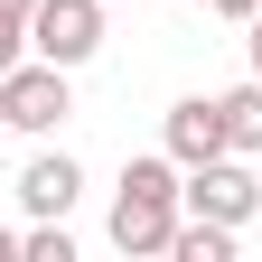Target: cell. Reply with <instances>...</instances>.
<instances>
[{
    "mask_svg": "<svg viewBox=\"0 0 262 262\" xmlns=\"http://www.w3.org/2000/svg\"><path fill=\"white\" fill-rule=\"evenodd\" d=\"M178 159L169 150H131L122 159V196H113V244L122 253H169V234H178Z\"/></svg>",
    "mask_w": 262,
    "mask_h": 262,
    "instance_id": "obj_1",
    "label": "cell"
},
{
    "mask_svg": "<svg viewBox=\"0 0 262 262\" xmlns=\"http://www.w3.org/2000/svg\"><path fill=\"white\" fill-rule=\"evenodd\" d=\"M75 113V84H66V66L47 56H19L10 75H0V131H28V141H56V122Z\"/></svg>",
    "mask_w": 262,
    "mask_h": 262,
    "instance_id": "obj_2",
    "label": "cell"
},
{
    "mask_svg": "<svg viewBox=\"0 0 262 262\" xmlns=\"http://www.w3.org/2000/svg\"><path fill=\"white\" fill-rule=\"evenodd\" d=\"M178 206H187V215H215V225L244 234V225L262 215V178L244 169V150H225V159H206V169L178 178Z\"/></svg>",
    "mask_w": 262,
    "mask_h": 262,
    "instance_id": "obj_3",
    "label": "cell"
},
{
    "mask_svg": "<svg viewBox=\"0 0 262 262\" xmlns=\"http://www.w3.org/2000/svg\"><path fill=\"white\" fill-rule=\"evenodd\" d=\"M103 47V0H38V19H28V56H47V66H75Z\"/></svg>",
    "mask_w": 262,
    "mask_h": 262,
    "instance_id": "obj_4",
    "label": "cell"
},
{
    "mask_svg": "<svg viewBox=\"0 0 262 262\" xmlns=\"http://www.w3.org/2000/svg\"><path fill=\"white\" fill-rule=\"evenodd\" d=\"M159 150H169L178 169L225 159V103H215V94H178V103H169V131H159Z\"/></svg>",
    "mask_w": 262,
    "mask_h": 262,
    "instance_id": "obj_5",
    "label": "cell"
},
{
    "mask_svg": "<svg viewBox=\"0 0 262 262\" xmlns=\"http://www.w3.org/2000/svg\"><path fill=\"white\" fill-rule=\"evenodd\" d=\"M10 187H19V206H28V215H66V206L84 196V169H75L66 150H38V159H28Z\"/></svg>",
    "mask_w": 262,
    "mask_h": 262,
    "instance_id": "obj_6",
    "label": "cell"
},
{
    "mask_svg": "<svg viewBox=\"0 0 262 262\" xmlns=\"http://www.w3.org/2000/svg\"><path fill=\"white\" fill-rule=\"evenodd\" d=\"M169 253H178V262H234V225H215V215H178Z\"/></svg>",
    "mask_w": 262,
    "mask_h": 262,
    "instance_id": "obj_7",
    "label": "cell"
},
{
    "mask_svg": "<svg viewBox=\"0 0 262 262\" xmlns=\"http://www.w3.org/2000/svg\"><path fill=\"white\" fill-rule=\"evenodd\" d=\"M215 103H225V150H262V75L253 84H234V94H215Z\"/></svg>",
    "mask_w": 262,
    "mask_h": 262,
    "instance_id": "obj_8",
    "label": "cell"
},
{
    "mask_svg": "<svg viewBox=\"0 0 262 262\" xmlns=\"http://www.w3.org/2000/svg\"><path fill=\"white\" fill-rule=\"evenodd\" d=\"M28 19H38V0H0V75L28 56Z\"/></svg>",
    "mask_w": 262,
    "mask_h": 262,
    "instance_id": "obj_9",
    "label": "cell"
},
{
    "mask_svg": "<svg viewBox=\"0 0 262 262\" xmlns=\"http://www.w3.org/2000/svg\"><path fill=\"white\" fill-rule=\"evenodd\" d=\"M206 10H215V19H234V28H244V19L262 10V0H206Z\"/></svg>",
    "mask_w": 262,
    "mask_h": 262,
    "instance_id": "obj_10",
    "label": "cell"
},
{
    "mask_svg": "<svg viewBox=\"0 0 262 262\" xmlns=\"http://www.w3.org/2000/svg\"><path fill=\"white\" fill-rule=\"evenodd\" d=\"M244 38H253V75H262V10H253V19H244Z\"/></svg>",
    "mask_w": 262,
    "mask_h": 262,
    "instance_id": "obj_11",
    "label": "cell"
},
{
    "mask_svg": "<svg viewBox=\"0 0 262 262\" xmlns=\"http://www.w3.org/2000/svg\"><path fill=\"white\" fill-rule=\"evenodd\" d=\"M0 262H19V225H0Z\"/></svg>",
    "mask_w": 262,
    "mask_h": 262,
    "instance_id": "obj_12",
    "label": "cell"
}]
</instances>
